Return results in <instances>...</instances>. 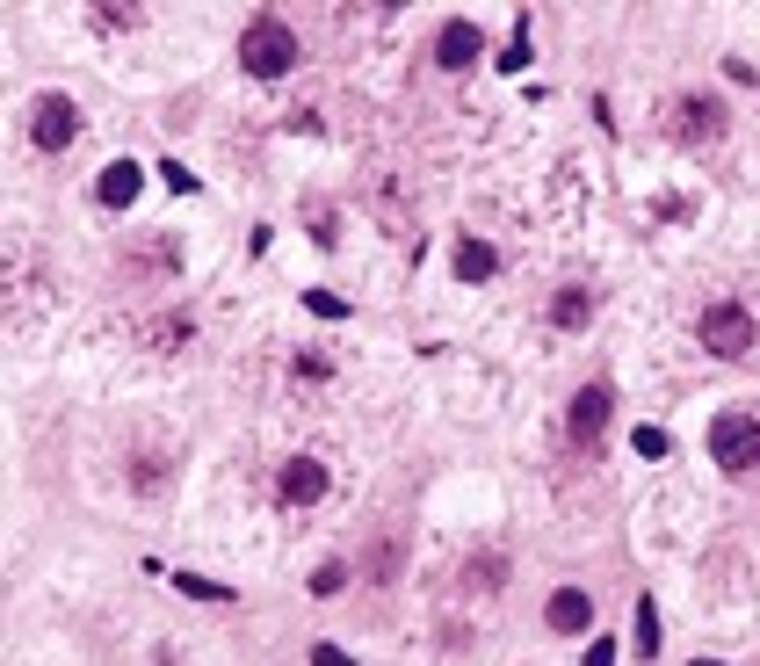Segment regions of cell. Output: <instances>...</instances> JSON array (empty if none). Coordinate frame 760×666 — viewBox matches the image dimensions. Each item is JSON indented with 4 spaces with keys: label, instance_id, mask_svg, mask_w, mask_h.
<instances>
[{
    "label": "cell",
    "instance_id": "1",
    "mask_svg": "<svg viewBox=\"0 0 760 666\" xmlns=\"http://www.w3.org/2000/svg\"><path fill=\"white\" fill-rule=\"evenodd\" d=\"M240 73H254V80H283V73H297V30L283 15H254L240 30Z\"/></svg>",
    "mask_w": 760,
    "mask_h": 666
},
{
    "label": "cell",
    "instance_id": "2",
    "mask_svg": "<svg viewBox=\"0 0 760 666\" xmlns=\"http://www.w3.org/2000/svg\"><path fill=\"white\" fill-rule=\"evenodd\" d=\"M709 456H717V471H760V413H746V406H731V413H717L709 421Z\"/></svg>",
    "mask_w": 760,
    "mask_h": 666
},
{
    "label": "cell",
    "instance_id": "3",
    "mask_svg": "<svg viewBox=\"0 0 760 666\" xmlns=\"http://www.w3.org/2000/svg\"><path fill=\"white\" fill-rule=\"evenodd\" d=\"M667 138L674 145H717L725 138V102H717V95H703V88H689V95H674V102H667Z\"/></svg>",
    "mask_w": 760,
    "mask_h": 666
},
{
    "label": "cell",
    "instance_id": "4",
    "mask_svg": "<svg viewBox=\"0 0 760 666\" xmlns=\"http://www.w3.org/2000/svg\"><path fill=\"white\" fill-rule=\"evenodd\" d=\"M695 333H703V348L717 355V363H739V355H753V341H760V326H753L746 304H703Z\"/></svg>",
    "mask_w": 760,
    "mask_h": 666
},
{
    "label": "cell",
    "instance_id": "5",
    "mask_svg": "<svg viewBox=\"0 0 760 666\" xmlns=\"http://www.w3.org/2000/svg\"><path fill=\"white\" fill-rule=\"evenodd\" d=\"M80 131H87V116H80L73 95H36L30 102V145L36 153H66V145H80Z\"/></svg>",
    "mask_w": 760,
    "mask_h": 666
},
{
    "label": "cell",
    "instance_id": "6",
    "mask_svg": "<svg viewBox=\"0 0 760 666\" xmlns=\"http://www.w3.org/2000/svg\"><path fill=\"white\" fill-rule=\"evenodd\" d=\"M608 421H616V391H608L602 377H594V385H580V391H572V406H565V435L580 442V449H602Z\"/></svg>",
    "mask_w": 760,
    "mask_h": 666
},
{
    "label": "cell",
    "instance_id": "7",
    "mask_svg": "<svg viewBox=\"0 0 760 666\" xmlns=\"http://www.w3.org/2000/svg\"><path fill=\"white\" fill-rule=\"evenodd\" d=\"M117 276L123 282H167V276H181V246L167 232H145V240H131L117 254Z\"/></svg>",
    "mask_w": 760,
    "mask_h": 666
},
{
    "label": "cell",
    "instance_id": "8",
    "mask_svg": "<svg viewBox=\"0 0 760 666\" xmlns=\"http://www.w3.org/2000/svg\"><path fill=\"white\" fill-rule=\"evenodd\" d=\"M189 333H196V319L181 312V304H167V312H145V319H131V341H139L145 355H174V348H189Z\"/></svg>",
    "mask_w": 760,
    "mask_h": 666
},
{
    "label": "cell",
    "instance_id": "9",
    "mask_svg": "<svg viewBox=\"0 0 760 666\" xmlns=\"http://www.w3.org/2000/svg\"><path fill=\"white\" fill-rule=\"evenodd\" d=\"M478 58H485V36H478L471 15H450L442 30H434V66H442V73H471Z\"/></svg>",
    "mask_w": 760,
    "mask_h": 666
},
{
    "label": "cell",
    "instance_id": "10",
    "mask_svg": "<svg viewBox=\"0 0 760 666\" xmlns=\"http://www.w3.org/2000/svg\"><path fill=\"white\" fill-rule=\"evenodd\" d=\"M327 464H319V456H290V464H283L276 471V500L283 508H319V500H327Z\"/></svg>",
    "mask_w": 760,
    "mask_h": 666
},
{
    "label": "cell",
    "instance_id": "11",
    "mask_svg": "<svg viewBox=\"0 0 760 666\" xmlns=\"http://www.w3.org/2000/svg\"><path fill=\"white\" fill-rule=\"evenodd\" d=\"M543 623H551L558 637H580L594 623V595H587V587H558V595L543 601Z\"/></svg>",
    "mask_w": 760,
    "mask_h": 666
},
{
    "label": "cell",
    "instance_id": "12",
    "mask_svg": "<svg viewBox=\"0 0 760 666\" xmlns=\"http://www.w3.org/2000/svg\"><path fill=\"white\" fill-rule=\"evenodd\" d=\"M456 587H464V595H500L507 587V551H471L464 565H456Z\"/></svg>",
    "mask_w": 760,
    "mask_h": 666
},
{
    "label": "cell",
    "instance_id": "13",
    "mask_svg": "<svg viewBox=\"0 0 760 666\" xmlns=\"http://www.w3.org/2000/svg\"><path fill=\"white\" fill-rule=\"evenodd\" d=\"M139 159H109L102 175H95V203H102V211H123V203H139Z\"/></svg>",
    "mask_w": 760,
    "mask_h": 666
},
{
    "label": "cell",
    "instance_id": "14",
    "mask_svg": "<svg viewBox=\"0 0 760 666\" xmlns=\"http://www.w3.org/2000/svg\"><path fill=\"white\" fill-rule=\"evenodd\" d=\"M587 319H594V290H580V282H565V290H558V298H551V326H587Z\"/></svg>",
    "mask_w": 760,
    "mask_h": 666
},
{
    "label": "cell",
    "instance_id": "15",
    "mask_svg": "<svg viewBox=\"0 0 760 666\" xmlns=\"http://www.w3.org/2000/svg\"><path fill=\"white\" fill-rule=\"evenodd\" d=\"M398 565H406V544H398V536H377V544H370V558H363V579L392 587V579H398Z\"/></svg>",
    "mask_w": 760,
    "mask_h": 666
},
{
    "label": "cell",
    "instance_id": "16",
    "mask_svg": "<svg viewBox=\"0 0 760 666\" xmlns=\"http://www.w3.org/2000/svg\"><path fill=\"white\" fill-rule=\"evenodd\" d=\"M493 268H500V254H493L485 240H464V246H456V276H464V282H485Z\"/></svg>",
    "mask_w": 760,
    "mask_h": 666
},
{
    "label": "cell",
    "instance_id": "17",
    "mask_svg": "<svg viewBox=\"0 0 760 666\" xmlns=\"http://www.w3.org/2000/svg\"><path fill=\"white\" fill-rule=\"evenodd\" d=\"M630 637H638V659H652V652H659V609H652V595H645L638 615H630Z\"/></svg>",
    "mask_w": 760,
    "mask_h": 666
},
{
    "label": "cell",
    "instance_id": "18",
    "mask_svg": "<svg viewBox=\"0 0 760 666\" xmlns=\"http://www.w3.org/2000/svg\"><path fill=\"white\" fill-rule=\"evenodd\" d=\"M174 587L189 601H232V587H218V579H203V573H174Z\"/></svg>",
    "mask_w": 760,
    "mask_h": 666
},
{
    "label": "cell",
    "instance_id": "19",
    "mask_svg": "<svg viewBox=\"0 0 760 666\" xmlns=\"http://www.w3.org/2000/svg\"><path fill=\"white\" fill-rule=\"evenodd\" d=\"M341 587H348V565H319V573H311V595L319 601H333Z\"/></svg>",
    "mask_w": 760,
    "mask_h": 666
},
{
    "label": "cell",
    "instance_id": "20",
    "mask_svg": "<svg viewBox=\"0 0 760 666\" xmlns=\"http://www.w3.org/2000/svg\"><path fill=\"white\" fill-rule=\"evenodd\" d=\"M95 22H102V30H131V22H139V8H117V0H102V8H95Z\"/></svg>",
    "mask_w": 760,
    "mask_h": 666
},
{
    "label": "cell",
    "instance_id": "21",
    "mask_svg": "<svg viewBox=\"0 0 760 666\" xmlns=\"http://www.w3.org/2000/svg\"><path fill=\"white\" fill-rule=\"evenodd\" d=\"M305 312H319V319H341V312H348V304H341V298H333V290H305Z\"/></svg>",
    "mask_w": 760,
    "mask_h": 666
},
{
    "label": "cell",
    "instance_id": "22",
    "mask_svg": "<svg viewBox=\"0 0 760 666\" xmlns=\"http://www.w3.org/2000/svg\"><path fill=\"white\" fill-rule=\"evenodd\" d=\"M159 181H167L174 196H189V189H196V175H189V167H181V159H167V167H159Z\"/></svg>",
    "mask_w": 760,
    "mask_h": 666
},
{
    "label": "cell",
    "instance_id": "23",
    "mask_svg": "<svg viewBox=\"0 0 760 666\" xmlns=\"http://www.w3.org/2000/svg\"><path fill=\"white\" fill-rule=\"evenodd\" d=\"M674 442H667V428H638V456H667Z\"/></svg>",
    "mask_w": 760,
    "mask_h": 666
},
{
    "label": "cell",
    "instance_id": "24",
    "mask_svg": "<svg viewBox=\"0 0 760 666\" xmlns=\"http://www.w3.org/2000/svg\"><path fill=\"white\" fill-rule=\"evenodd\" d=\"M327 369H333V355H319V348L297 355V377H327Z\"/></svg>",
    "mask_w": 760,
    "mask_h": 666
},
{
    "label": "cell",
    "instance_id": "25",
    "mask_svg": "<svg viewBox=\"0 0 760 666\" xmlns=\"http://www.w3.org/2000/svg\"><path fill=\"white\" fill-rule=\"evenodd\" d=\"M311 666H355V659H348L341 645H311Z\"/></svg>",
    "mask_w": 760,
    "mask_h": 666
},
{
    "label": "cell",
    "instance_id": "26",
    "mask_svg": "<svg viewBox=\"0 0 760 666\" xmlns=\"http://www.w3.org/2000/svg\"><path fill=\"white\" fill-rule=\"evenodd\" d=\"M587 666H616V645H608V637H594V645H587Z\"/></svg>",
    "mask_w": 760,
    "mask_h": 666
}]
</instances>
